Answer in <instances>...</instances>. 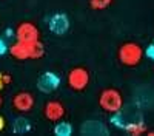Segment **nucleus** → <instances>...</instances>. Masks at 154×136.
<instances>
[{"instance_id":"1","label":"nucleus","mask_w":154,"mask_h":136,"mask_svg":"<svg viewBox=\"0 0 154 136\" xmlns=\"http://www.w3.org/2000/svg\"><path fill=\"white\" fill-rule=\"evenodd\" d=\"M99 105L109 115L119 113L123 107V96L116 88H105L99 96Z\"/></svg>"},{"instance_id":"2","label":"nucleus","mask_w":154,"mask_h":136,"mask_svg":"<svg viewBox=\"0 0 154 136\" xmlns=\"http://www.w3.org/2000/svg\"><path fill=\"white\" fill-rule=\"evenodd\" d=\"M142 54H143L142 46H140L139 43H136V42H126V43L120 45L119 53H117L119 60L126 67L139 65V62L142 60Z\"/></svg>"},{"instance_id":"3","label":"nucleus","mask_w":154,"mask_h":136,"mask_svg":"<svg viewBox=\"0 0 154 136\" xmlns=\"http://www.w3.org/2000/svg\"><path fill=\"white\" fill-rule=\"evenodd\" d=\"M89 84V73L83 67H74L68 73V87L74 91H83Z\"/></svg>"},{"instance_id":"4","label":"nucleus","mask_w":154,"mask_h":136,"mask_svg":"<svg viewBox=\"0 0 154 136\" xmlns=\"http://www.w3.org/2000/svg\"><path fill=\"white\" fill-rule=\"evenodd\" d=\"M16 37L17 40L25 42V43H31L35 40H40V33L38 28L31 22H22L19 27L16 28Z\"/></svg>"},{"instance_id":"5","label":"nucleus","mask_w":154,"mask_h":136,"mask_svg":"<svg viewBox=\"0 0 154 136\" xmlns=\"http://www.w3.org/2000/svg\"><path fill=\"white\" fill-rule=\"evenodd\" d=\"M59 85H60V77L53 71L43 73L37 81V88L42 93H53L59 88Z\"/></svg>"},{"instance_id":"6","label":"nucleus","mask_w":154,"mask_h":136,"mask_svg":"<svg viewBox=\"0 0 154 136\" xmlns=\"http://www.w3.org/2000/svg\"><path fill=\"white\" fill-rule=\"evenodd\" d=\"M12 107L20 113H28L34 107V96L28 91H20L12 97Z\"/></svg>"},{"instance_id":"7","label":"nucleus","mask_w":154,"mask_h":136,"mask_svg":"<svg viewBox=\"0 0 154 136\" xmlns=\"http://www.w3.org/2000/svg\"><path fill=\"white\" fill-rule=\"evenodd\" d=\"M43 115H45L46 119L57 122L65 116V107H63V104L59 102V101H48L43 107Z\"/></svg>"},{"instance_id":"8","label":"nucleus","mask_w":154,"mask_h":136,"mask_svg":"<svg viewBox=\"0 0 154 136\" xmlns=\"http://www.w3.org/2000/svg\"><path fill=\"white\" fill-rule=\"evenodd\" d=\"M49 30L57 36L66 34V31L69 30V19L63 12H57L49 19Z\"/></svg>"},{"instance_id":"9","label":"nucleus","mask_w":154,"mask_h":136,"mask_svg":"<svg viewBox=\"0 0 154 136\" xmlns=\"http://www.w3.org/2000/svg\"><path fill=\"white\" fill-rule=\"evenodd\" d=\"M80 130L83 134H97V136L108 134V128L100 121H86Z\"/></svg>"},{"instance_id":"10","label":"nucleus","mask_w":154,"mask_h":136,"mask_svg":"<svg viewBox=\"0 0 154 136\" xmlns=\"http://www.w3.org/2000/svg\"><path fill=\"white\" fill-rule=\"evenodd\" d=\"M8 49H9V54L14 59H17V60H26V59H29L28 43H25V42L17 40L16 43H12Z\"/></svg>"},{"instance_id":"11","label":"nucleus","mask_w":154,"mask_h":136,"mask_svg":"<svg viewBox=\"0 0 154 136\" xmlns=\"http://www.w3.org/2000/svg\"><path fill=\"white\" fill-rule=\"evenodd\" d=\"M28 49H29V59H40L45 54V46L40 40L28 43Z\"/></svg>"},{"instance_id":"12","label":"nucleus","mask_w":154,"mask_h":136,"mask_svg":"<svg viewBox=\"0 0 154 136\" xmlns=\"http://www.w3.org/2000/svg\"><path fill=\"white\" fill-rule=\"evenodd\" d=\"M12 130H14L17 134H23V133H28L31 130V124L28 119L25 118H17L12 124Z\"/></svg>"},{"instance_id":"13","label":"nucleus","mask_w":154,"mask_h":136,"mask_svg":"<svg viewBox=\"0 0 154 136\" xmlns=\"http://www.w3.org/2000/svg\"><path fill=\"white\" fill-rule=\"evenodd\" d=\"M54 134H57V136H71L72 134L71 124L66 122V121H57L56 127H54Z\"/></svg>"},{"instance_id":"14","label":"nucleus","mask_w":154,"mask_h":136,"mask_svg":"<svg viewBox=\"0 0 154 136\" xmlns=\"http://www.w3.org/2000/svg\"><path fill=\"white\" fill-rule=\"evenodd\" d=\"M126 131H130L133 136H140V134H143L146 130H145V125L142 122H131V124H126V127H125Z\"/></svg>"},{"instance_id":"15","label":"nucleus","mask_w":154,"mask_h":136,"mask_svg":"<svg viewBox=\"0 0 154 136\" xmlns=\"http://www.w3.org/2000/svg\"><path fill=\"white\" fill-rule=\"evenodd\" d=\"M111 3H112V0H89V6H91L94 11L106 9Z\"/></svg>"},{"instance_id":"16","label":"nucleus","mask_w":154,"mask_h":136,"mask_svg":"<svg viewBox=\"0 0 154 136\" xmlns=\"http://www.w3.org/2000/svg\"><path fill=\"white\" fill-rule=\"evenodd\" d=\"M111 121H112V124H114L116 127H120V128H125V127H126V122L122 119L120 111H119V113H114L112 118H111Z\"/></svg>"},{"instance_id":"17","label":"nucleus","mask_w":154,"mask_h":136,"mask_svg":"<svg viewBox=\"0 0 154 136\" xmlns=\"http://www.w3.org/2000/svg\"><path fill=\"white\" fill-rule=\"evenodd\" d=\"M145 54H146V57H148V59L154 60V43H151V45H148V46H146Z\"/></svg>"},{"instance_id":"18","label":"nucleus","mask_w":154,"mask_h":136,"mask_svg":"<svg viewBox=\"0 0 154 136\" xmlns=\"http://www.w3.org/2000/svg\"><path fill=\"white\" fill-rule=\"evenodd\" d=\"M6 51H8V45L3 40V37H0V56H3Z\"/></svg>"},{"instance_id":"19","label":"nucleus","mask_w":154,"mask_h":136,"mask_svg":"<svg viewBox=\"0 0 154 136\" xmlns=\"http://www.w3.org/2000/svg\"><path fill=\"white\" fill-rule=\"evenodd\" d=\"M2 79H3V82H5V85H9L11 84V76L9 74H6V73H2Z\"/></svg>"},{"instance_id":"20","label":"nucleus","mask_w":154,"mask_h":136,"mask_svg":"<svg viewBox=\"0 0 154 136\" xmlns=\"http://www.w3.org/2000/svg\"><path fill=\"white\" fill-rule=\"evenodd\" d=\"M3 128H5V119H3V116H0V131Z\"/></svg>"},{"instance_id":"21","label":"nucleus","mask_w":154,"mask_h":136,"mask_svg":"<svg viewBox=\"0 0 154 136\" xmlns=\"http://www.w3.org/2000/svg\"><path fill=\"white\" fill-rule=\"evenodd\" d=\"M3 87H5V82H3V79H2V73H0V91L3 90Z\"/></svg>"},{"instance_id":"22","label":"nucleus","mask_w":154,"mask_h":136,"mask_svg":"<svg viewBox=\"0 0 154 136\" xmlns=\"http://www.w3.org/2000/svg\"><path fill=\"white\" fill-rule=\"evenodd\" d=\"M146 134L148 136H154V131H146Z\"/></svg>"},{"instance_id":"23","label":"nucleus","mask_w":154,"mask_h":136,"mask_svg":"<svg viewBox=\"0 0 154 136\" xmlns=\"http://www.w3.org/2000/svg\"><path fill=\"white\" fill-rule=\"evenodd\" d=\"M0 107H2V97H0Z\"/></svg>"}]
</instances>
